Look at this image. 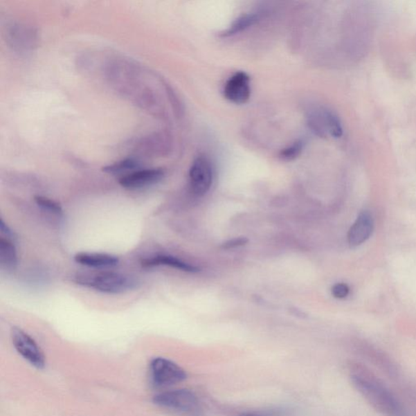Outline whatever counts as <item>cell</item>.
<instances>
[{
  "mask_svg": "<svg viewBox=\"0 0 416 416\" xmlns=\"http://www.w3.org/2000/svg\"><path fill=\"white\" fill-rule=\"evenodd\" d=\"M11 336L14 347L26 361L39 369L45 367L44 354L29 334L17 327H13Z\"/></svg>",
  "mask_w": 416,
  "mask_h": 416,
  "instance_id": "cell-5",
  "label": "cell"
},
{
  "mask_svg": "<svg viewBox=\"0 0 416 416\" xmlns=\"http://www.w3.org/2000/svg\"><path fill=\"white\" fill-rule=\"evenodd\" d=\"M350 377L355 389L374 409L386 416H404L399 400L379 378L361 363H353Z\"/></svg>",
  "mask_w": 416,
  "mask_h": 416,
  "instance_id": "cell-1",
  "label": "cell"
},
{
  "mask_svg": "<svg viewBox=\"0 0 416 416\" xmlns=\"http://www.w3.org/2000/svg\"><path fill=\"white\" fill-rule=\"evenodd\" d=\"M165 176L161 168L136 170L121 177L119 184L128 190H138L158 183Z\"/></svg>",
  "mask_w": 416,
  "mask_h": 416,
  "instance_id": "cell-8",
  "label": "cell"
},
{
  "mask_svg": "<svg viewBox=\"0 0 416 416\" xmlns=\"http://www.w3.org/2000/svg\"><path fill=\"white\" fill-rule=\"evenodd\" d=\"M82 286L109 294H120L138 287V279L120 273L105 272L95 275H78L75 280Z\"/></svg>",
  "mask_w": 416,
  "mask_h": 416,
  "instance_id": "cell-2",
  "label": "cell"
},
{
  "mask_svg": "<svg viewBox=\"0 0 416 416\" xmlns=\"http://www.w3.org/2000/svg\"><path fill=\"white\" fill-rule=\"evenodd\" d=\"M139 167V163L137 161L132 160V159H127V160L121 161L114 163V165H107L102 168V171L110 174H120L123 172H134L135 168Z\"/></svg>",
  "mask_w": 416,
  "mask_h": 416,
  "instance_id": "cell-16",
  "label": "cell"
},
{
  "mask_svg": "<svg viewBox=\"0 0 416 416\" xmlns=\"http://www.w3.org/2000/svg\"><path fill=\"white\" fill-rule=\"evenodd\" d=\"M332 294L336 298L343 299L347 298L350 291L348 284L345 283H338L334 284L331 289Z\"/></svg>",
  "mask_w": 416,
  "mask_h": 416,
  "instance_id": "cell-18",
  "label": "cell"
},
{
  "mask_svg": "<svg viewBox=\"0 0 416 416\" xmlns=\"http://www.w3.org/2000/svg\"><path fill=\"white\" fill-rule=\"evenodd\" d=\"M35 202L37 207L43 210L44 212L55 217H63V208L55 200L44 197V196H35Z\"/></svg>",
  "mask_w": 416,
  "mask_h": 416,
  "instance_id": "cell-15",
  "label": "cell"
},
{
  "mask_svg": "<svg viewBox=\"0 0 416 416\" xmlns=\"http://www.w3.org/2000/svg\"><path fill=\"white\" fill-rule=\"evenodd\" d=\"M190 186L193 194L202 197L211 189L213 170L211 163L204 156L196 158L189 171Z\"/></svg>",
  "mask_w": 416,
  "mask_h": 416,
  "instance_id": "cell-6",
  "label": "cell"
},
{
  "mask_svg": "<svg viewBox=\"0 0 416 416\" xmlns=\"http://www.w3.org/2000/svg\"><path fill=\"white\" fill-rule=\"evenodd\" d=\"M319 116L320 120H311L312 127L318 133L323 134L321 127H324L332 137L339 138L343 136V126L338 116L329 110H324Z\"/></svg>",
  "mask_w": 416,
  "mask_h": 416,
  "instance_id": "cell-12",
  "label": "cell"
},
{
  "mask_svg": "<svg viewBox=\"0 0 416 416\" xmlns=\"http://www.w3.org/2000/svg\"><path fill=\"white\" fill-rule=\"evenodd\" d=\"M224 96L236 105L245 104L250 99V77L245 72H237L228 78L224 87Z\"/></svg>",
  "mask_w": 416,
  "mask_h": 416,
  "instance_id": "cell-7",
  "label": "cell"
},
{
  "mask_svg": "<svg viewBox=\"0 0 416 416\" xmlns=\"http://www.w3.org/2000/svg\"><path fill=\"white\" fill-rule=\"evenodd\" d=\"M143 268H154L159 266H166L186 273H198L199 269L195 266L170 255H156L142 260Z\"/></svg>",
  "mask_w": 416,
  "mask_h": 416,
  "instance_id": "cell-10",
  "label": "cell"
},
{
  "mask_svg": "<svg viewBox=\"0 0 416 416\" xmlns=\"http://www.w3.org/2000/svg\"><path fill=\"white\" fill-rule=\"evenodd\" d=\"M76 263L93 269H107L115 267L119 264L118 256L105 253H90L82 252L74 256Z\"/></svg>",
  "mask_w": 416,
  "mask_h": 416,
  "instance_id": "cell-11",
  "label": "cell"
},
{
  "mask_svg": "<svg viewBox=\"0 0 416 416\" xmlns=\"http://www.w3.org/2000/svg\"><path fill=\"white\" fill-rule=\"evenodd\" d=\"M260 15L258 13H246L240 17L236 19L232 23V25L227 30L222 32V37H228L238 34L243 30L248 29L251 26L255 24L259 20Z\"/></svg>",
  "mask_w": 416,
  "mask_h": 416,
  "instance_id": "cell-14",
  "label": "cell"
},
{
  "mask_svg": "<svg viewBox=\"0 0 416 416\" xmlns=\"http://www.w3.org/2000/svg\"><path fill=\"white\" fill-rule=\"evenodd\" d=\"M374 219L370 212L363 211L348 232V242L352 247H358L365 243L372 235Z\"/></svg>",
  "mask_w": 416,
  "mask_h": 416,
  "instance_id": "cell-9",
  "label": "cell"
},
{
  "mask_svg": "<svg viewBox=\"0 0 416 416\" xmlns=\"http://www.w3.org/2000/svg\"><path fill=\"white\" fill-rule=\"evenodd\" d=\"M247 242H248V240H247V238L246 237L233 238V239L223 243L221 248L226 250L237 248V247L246 245Z\"/></svg>",
  "mask_w": 416,
  "mask_h": 416,
  "instance_id": "cell-19",
  "label": "cell"
},
{
  "mask_svg": "<svg viewBox=\"0 0 416 416\" xmlns=\"http://www.w3.org/2000/svg\"><path fill=\"white\" fill-rule=\"evenodd\" d=\"M0 264L8 272L15 271L18 265L16 246L11 240L3 237L0 238Z\"/></svg>",
  "mask_w": 416,
  "mask_h": 416,
  "instance_id": "cell-13",
  "label": "cell"
},
{
  "mask_svg": "<svg viewBox=\"0 0 416 416\" xmlns=\"http://www.w3.org/2000/svg\"><path fill=\"white\" fill-rule=\"evenodd\" d=\"M303 147H305V143L299 140V141L293 143L291 146L284 149L280 156L284 161H293L300 155Z\"/></svg>",
  "mask_w": 416,
  "mask_h": 416,
  "instance_id": "cell-17",
  "label": "cell"
},
{
  "mask_svg": "<svg viewBox=\"0 0 416 416\" xmlns=\"http://www.w3.org/2000/svg\"><path fill=\"white\" fill-rule=\"evenodd\" d=\"M240 416H264V415L255 414V413H244V414L241 415Z\"/></svg>",
  "mask_w": 416,
  "mask_h": 416,
  "instance_id": "cell-21",
  "label": "cell"
},
{
  "mask_svg": "<svg viewBox=\"0 0 416 416\" xmlns=\"http://www.w3.org/2000/svg\"><path fill=\"white\" fill-rule=\"evenodd\" d=\"M0 231H1L2 235L6 236L8 239L14 235L11 228L7 226L6 222L3 221V219H0Z\"/></svg>",
  "mask_w": 416,
  "mask_h": 416,
  "instance_id": "cell-20",
  "label": "cell"
},
{
  "mask_svg": "<svg viewBox=\"0 0 416 416\" xmlns=\"http://www.w3.org/2000/svg\"><path fill=\"white\" fill-rule=\"evenodd\" d=\"M154 404L161 408L180 413H195L199 409L197 397L188 390L161 392L154 397Z\"/></svg>",
  "mask_w": 416,
  "mask_h": 416,
  "instance_id": "cell-4",
  "label": "cell"
},
{
  "mask_svg": "<svg viewBox=\"0 0 416 416\" xmlns=\"http://www.w3.org/2000/svg\"><path fill=\"white\" fill-rule=\"evenodd\" d=\"M150 380L156 387H167L186 379L183 368L165 358H156L150 363Z\"/></svg>",
  "mask_w": 416,
  "mask_h": 416,
  "instance_id": "cell-3",
  "label": "cell"
}]
</instances>
